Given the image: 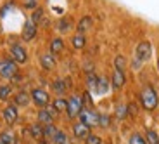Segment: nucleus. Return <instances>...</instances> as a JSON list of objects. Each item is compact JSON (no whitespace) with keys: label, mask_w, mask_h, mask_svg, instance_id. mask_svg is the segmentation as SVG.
Masks as SVG:
<instances>
[{"label":"nucleus","mask_w":159,"mask_h":144,"mask_svg":"<svg viewBox=\"0 0 159 144\" xmlns=\"http://www.w3.org/2000/svg\"><path fill=\"white\" fill-rule=\"evenodd\" d=\"M140 108L147 113H154L159 106V92L152 84H145L143 89L140 90Z\"/></svg>","instance_id":"nucleus-1"},{"label":"nucleus","mask_w":159,"mask_h":144,"mask_svg":"<svg viewBox=\"0 0 159 144\" xmlns=\"http://www.w3.org/2000/svg\"><path fill=\"white\" fill-rule=\"evenodd\" d=\"M30 96H31V103L35 104V106H36L38 109L47 108L48 104L52 103L50 94H48L47 90H45V89H42V87H35V89H31Z\"/></svg>","instance_id":"nucleus-2"},{"label":"nucleus","mask_w":159,"mask_h":144,"mask_svg":"<svg viewBox=\"0 0 159 144\" xmlns=\"http://www.w3.org/2000/svg\"><path fill=\"white\" fill-rule=\"evenodd\" d=\"M99 118H100V113L95 111L93 108H83V109H81V113L78 115V122L88 125L90 128L99 127Z\"/></svg>","instance_id":"nucleus-3"},{"label":"nucleus","mask_w":159,"mask_h":144,"mask_svg":"<svg viewBox=\"0 0 159 144\" xmlns=\"http://www.w3.org/2000/svg\"><path fill=\"white\" fill-rule=\"evenodd\" d=\"M57 116H59V113H57L56 109L48 104L47 108H42V109L36 111V122L42 123L43 127H45V125H54V122H56Z\"/></svg>","instance_id":"nucleus-4"},{"label":"nucleus","mask_w":159,"mask_h":144,"mask_svg":"<svg viewBox=\"0 0 159 144\" xmlns=\"http://www.w3.org/2000/svg\"><path fill=\"white\" fill-rule=\"evenodd\" d=\"M83 103H81V96H71L68 99V109H66V116H68L69 120H76L78 118V115L81 113V109H83Z\"/></svg>","instance_id":"nucleus-5"},{"label":"nucleus","mask_w":159,"mask_h":144,"mask_svg":"<svg viewBox=\"0 0 159 144\" xmlns=\"http://www.w3.org/2000/svg\"><path fill=\"white\" fill-rule=\"evenodd\" d=\"M2 118H4L5 125L14 127V125L17 123V120H19V108H17L14 103L7 104V106L2 109Z\"/></svg>","instance_id":"nucleus-6"},{"label":"nucleus","mask_w":159,"mask_h":144,"mask_svg":"<svg viewBox=\"0 0 159 144\" xmlns=\"http://www.w3.org/2000/svg\"><path fill=\"white\" fill-rule=\"evenodd\" d=\"M135 57L140 63H147L152 57V44L149 40H142L135 47Z\"/></svg>","instance_id":"nucleus-7"},{"label":"nucleus","mask_w":159,"mask_h":144,"mask_svg":"<svg viewBox=\"0 0 159 144\" xmlns=\"http://www.w3.org/2000/svg\"><path fill=\"white\" fill-rule=\"evenodd\" d=\"M17 64L14 63L12 59H2L0 61V76L2 78H7L11 80L14 75H17Z\"/></svg>","instance_id":"nucleus-8"},{"label":"nucleus","mask_w":159,"mask_h":144,"mask_svg":"<svg viewBox=\"0 0 159 144\" xmlns=\"http://www.w3.org/2000/svg\"><path fill=\"white\" fill-rule=\"evenodd\" d=\"M71 132H73V137H75L76 141H83L85 142V139L92 134V128L88 127V125H85V123L76 120L75 123L71 125Z\"/></svg>","instance_id":"nucleus-9"},{"label":"nucleus","mask_w":159,"mask_h":144,"mask_svg":"<svg viewBox=\"0 0 159 144\" xmlns=\"http://www.w3.org/2000/svg\"><path fill=\"white\" fill-rule=\"evenodd\" d=\"M11 57L16 64H24L28 61V52H26V49H24L23 45L14 44L11 47Z\"/></svg>","instance_id":"nucleus-10"},{"label":"nucleus","mask_w":159,"mask_h":144,"mask_svg":"<svg viewBox=\"0 0 159 144\" xmlns=\"http://www.w3.org/2000/svg\"><path fill=\"white\" fill-rule=\"evenodd\" d=\"M111 85L114 90H121V89L126 85V75L125 71H119V70H112L111 75Z\"/></svg>","instance_id":"nucleus-11"},{"label":"nucleus","mask_w":159,"mask_h":144,"mask_svg":"<svg viewBox=\"0 0 159 144\" xmlns=\"http://www.w3.org/2000/svg\"><path fill=\"white\" fill-rule=\"evenodd\" d=\"M28 134L30 139H33L35 142L38 141H43V125L38 123V122H33V123L28 125Z\"/></svg>","instance_id":"nucleus-12"},{"label":"nucleus","mask_w":159,"mask_h":144,"mask_svg":"<svg viewBox=\"0 0 159 144\" xmlns=\"http://www.w3.org/2000/svg\"><path fill=\"white\" fill-rule=\"evenodd\" d=\"M56 56L54 54H50V52H45V54H42L40 56V66L45 70V71H52V70L56 68Z\"/></svg>","instance_id":"nucleus-13"},{"label":"nucleus","mask_w":159,"mask_h":144,"mask_svg":"<svg viewBox=\"0 0 159 144\" xmlns=\"http://www.w3.org/2000/svg\"><path fill=\"white\" fill-rule=\"evenodd\" d=\"M36 36V24L31 23V21H26L23 26V31H21V38L24 42H31Z\"/></svg>","instance_id":"nucleus-14"},{"label":"nucleus","mask_w":159,"mask_h":144,"mask_svg":"<svg viewBox=\"0 0 159 144\" xmlns=\"http://www.w3.org/2000/svg\"><path fill=\"white\" fill-rule=\"evenodd\" d=\"M14 104H16L17 108H28L30 104H31V96H30V92H26V90L16 92L14 94Z\"/></svg>","instance_id":"nucleus-15"},{"label":"nucleus","mask_w":159,"mask_h":144,"mask_svg":"<svg viewBox=\"0 0 159 144\" xmlns=\"http://www.w3.org/2000/svg\"><path fill=\"white\" fill-rule=\"evenodd\" d=\"M62 50H64V40L61 36H54L50 40V45H48V52L54 54V56H57V54H61Z\"/></svg>","instance_id":"nucleus-16"},{"label":"nucleus","mask_w":159,"mask_h":144,"mask_svg":"<svg viewBox=\"0 0 159 144\" xmlns=\"http://www.w3.org/2000/svg\"><path fill=\"white\" fill-rule=\"evenodd\" d=\"M92 26H93V19H92L90 16H83L78 21V24H76V31L81 33V35H85V31H88Z\"/></svg>","instance_id":"nucleus-17"},{"label":"nucleus","mask_w":159,"mask_h":144,"mask_svg":"<svg viewBox=\"0 0 159 144\" xmlns=\"http://www.w3.org/2000/svg\"><path fill=\"white\" fill-rule=\"evenodd\" d=\"M52 90L57 94V97H62L66 94V90H68V85H66V82L62 78H56L52 82Z\"/></svg>","instance_id":"nucleus-18"},{"label":"nucleus","mask_w":159,"mask_h":144,"mask_svg":"<svg viewBox=\"0 0 159 144\" xmlns=\"http://www.w3.org/2000/svg\"><path fill=\"white\" fill-rule=\"evenodd\" d=\"M0 141H2L4 144H19L17 134L12 132V130H4V132H0Z\"/></svg>","instance_id":"nucleus-19"},{"label":"nucleus","mask_w":159,"mask_h":144,"mask_svg":"<svg viewBox=\"0 0 159 144\" xmlns=\"http://www.w3.org/2000/svg\"><path fill=\"white\" fill-rule=\"evenodd\" d=\"M50 106L56 109L59 115L61 113H66V109H68V99H66V97H56V99L50 103Z\"/></svg>","instance_id":"nucleus-20"},{"label":"nucleus","mask_w":159,"mask_h":144,"mask_svg":"<svg viewBox=\"0 0 159 144\" xmlns=\"http://www.w3.org/2000/svg\"><path fill=\"white\" fill-rule=\"evenodd\" d=\"M109 87H111V82L106 76H99V84L95 87V94L97 96H104V94H107Z\"/></svg>","instance_id":"nucleus-21"},{"label":"nucleus","mask_w":159,"mask_h":144,"mask_svg":"<svg viewBox=\"0 0 159 144\" xmlns=\"http://www.w3.org/2000/svg\"><path fill=\"white\" fill-rule=\"evenodd\" d=\"M57 30H59V33H69L73 30V19L71 17H61L57 21Z\"/></svg>","instance_id":"nucleus-22"},{"label":"nucleus","mask_w":159,"mask_h":144,"mask_svg":"<svg viewBox=\"0 0 159 144\" xmlns=\"http://www.w3.org/2000/svg\"><path fill=\"white\" fill-rule=\"evenodd\" d=\"M143 137H145L147 144H159V132L156 128H145Z\"/></svg>","instance_id":"nucleus-23"},{"label":"nucleus","mask_w":159,"mask_h":144,"mask_svg":"<svg viewBox=\"0 0 159 144\" xmlns=\"http://www.w3.org/2000/svg\"><path fill=\"white\" fill-rule=\"evenodd\" d=\"M12 96H14L12 85H0V101H2V103H7Z\"/></svg>","instance_id":"nucleus-24"},{"label":"nucleus","mask_w":159,"mask_h":144,"mask_svg":"<svg viewBox=\"0 0 159 144\" xmlns=\"http://www.w3.org/2000/svg\"><path fill=\"white\" fill-rule=\"evenodd\" d=\"M57 130H59V128H57L56 125H45V127H43V141L52 142V139L56 137Z\"/></svg>","instance_id":"nucleus-25"},{"label":"nucleus","mask_w":159,"mask_h":144,"mask_svg":"<svg viewBox=\"0 0 159 144\" xmlns=\"http://www.w3.org/2000/svg\"><path fill=\"white\" fill-rule=\"evenodd\" d=\"M71 45L75 49H83L85 45H87V36L81 35V33H76V35L71 38Z\"/></svg>","instance_id":"nucleus-26"},{"label":"nucleus","mask_w":159,"mask_h":144,"mask_svg":"<svg viewBox=\"0 0 159 144\" xmlns=\"http://www.w3.org/2000/svg\"><path fill=\"white\" fill-rule=\"evenodd\" d=\"M128 66V59L123 56V54H116L114 57V70H119V71H125Z\"/></svg>","instance_id":"nucleus-27"},{"label":"nucleus","mask_w":159,"mask_h":144,"mask_svg":"<svg viewBox=\"0 0 159 144\" xmlns=\"http://www.w3.org/2000/svg\"><path fill=\"white\" fill-rule=\"evenodd\" d=\"M45 17V11L42 7H36L35 11L31 12V17H30V21H31V23H35L36 26H38L40 23H42V19H43Z\"/></svg>","instance_id":"nucleus-28"},{"label":"nucleus","mask_w":159,"mask_h":144,"mask_svg":"<svg viewBox=\"0 0 159 144\" xmlns=\"http://www.w3.org/2000/svg\"><path fill=\"white\" fill-rule=\"evenodd\" d=\"M52 144H69V136L64 130H57V134H56V137L52 139Z\"/></svg>","instance_id":"nucleus-29"},{"label":"nucleus","mask_w":159,"mask_h":144,"mask_svg":"<svg viewBox=\"0 0 159 144\" xmlns=\"http://www.w3.org/2000/svg\"><path fill=\"white\" fill-rule=\"evenodd\" d=\"M128 144H147V141L142 132H131L128 137Z\"/></svg>","instance_id":"nucleus-30"},{"label":"nucleus","mask_w":159,"mask_h":144,"mask_svg":"<svg viewBox=\"0 0 159 144\" xmlns=\"http://www.w3.org/2000/svg\"><path fill=\"white\" fill-rule=\"evenodd\" d=\"M97 84H99V76L95 73H87V89L88 90H93L95 92Z\"/></svg>","instance_id":"nucleus-31"},{"label":"nucleus","mask_w":159,"mask_h":144,"mask_svg":"<svg viewBox=\"0 0 159 144\" xmlns=\"http://www.w3.org/2000/svg\"><path fill=\"white\" fill-rule=\"evenodd\" d=\"M114 115H116V118H118V120H125V118L128 116V108H126V104H118V106H116Z\"/></svg>","instance_id":"nucleus-32"},{"label":"nucleus","mask_w":159,"mask_h":144,"mask_svg":"<svg viewBox=\"0 0 159 144\" xmlns=\"http://www.w3.org/2000/svg\"><path fill=\"white\" fill-rule=\"evenodd\" d=\"M111 127V116L107 113H100L99 118V128H109Z\"/></svg>","instance_id":"nucleus-33"},{"label":"nucleus","mask_w":159,"mask_h":144,"mask_svg":"<svg viewBox=\"0 0 159 144\" xmlns=\"http://www.w3.org/2000/svg\"><path fill=\"white\" fill-rule=\"evenodd\" d=\"M85 144H104V139L99 136V134H95V132H92L90 136L85 139Z\"/></svg>","instance_id":"nucleus-34"},{"label":"nucleus","mask_w":159,"mask_h":144,"mask_svg":"<svg viewBox=\"0 0 159 144\" xmlns=\"http://www.w3.org/2000/svg\"><path fill=\"white\" fill-rule=\"evenodd\" d=\"M24 9H30V11H35L38 7V0H23Z\"/></svg>","instance_id":"nucleus-35"},{"label":"nucleus","mask_w":159,"mask_h":144,"mask_svg":"<svg viewBox=\"0 0 159 144\" xmlns=\"http://www.w3.org/2000/svg\"><path fill=\"white\" fill-rule=\"evenodd\" d=\"M126 108H128V116H137L139 115V106H137L135 103L126 104Z\"/></svg>","instance_id":"nucleus-36"},{"label":"nucleus","mask_w":159,"mask_h":144,"mask_svg":"<svg viewBox=\"0 0 159 144\" xmlns=\"http://www.w3.org/2000/svg\"><path fill=\"white\" fill-rule=\"evenodd\" d=\"M21 80H23V76L19 75V73H17V75H14L11 78V82H12V85H17V84H21Z\"/></svg>","instance_id":"nucleus-37"},{"label":"nucleus","mask_w":159,"mask_h":144,"mask_svg":"<svg viewBox=\"0 0 159 144\" xmlns=\"http://www.w3.org/2000/svg\"><path fill=\"white\" fill-rule=\"evenodd\" d=\"M36 144H48V142H47V141H38Z\"/></svg>","instance_id":"nucleus-38"},{"label":"nucleus","mask_w":159,"mask_h":144,"mask_svg":"<svg viewBox=\"0 0 159 144\" xmlns=\"http://www.w3.org/2000/svg\"><path fill=\"white\" fill-rule=\"evenodd\" d=\"M157 70H159V56H157Z\"/></svg>","instance_id":"nucleus-39"},{"label":"nucleus","mask_w":159,"mask_h":144,"mask_svg":"<svg viewBox=\"0 0 159 144\" xmlns=\"http://www.w3.org/2000/svg\"><path fill=\"white\" fill-rule=\"evenodd\" d=\"M0 144H4V142H2V141H0Z\"/></svg>","instance_id":"nucleus-40"},{"label":"nucleus","mask_w":159,"mask_h":144,"mask_svg":"<svg viewBox=\"0 0 159 144\" xmlns=\"http://www.w3.org/2000/svg\"><path fill=\"white\" fill-rule=\"evenodd\" d=\"M104 144H106V142H104ZM107 144H111V142H107Z\"/></svg>","instance_id":"nucleus-41"}]
</instances>
